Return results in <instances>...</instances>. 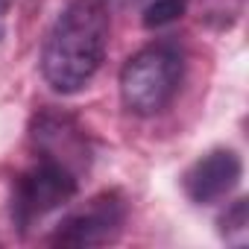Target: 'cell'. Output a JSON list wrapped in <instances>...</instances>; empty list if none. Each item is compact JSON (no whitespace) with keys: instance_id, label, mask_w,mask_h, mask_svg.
Wrapping results in <instances>:
<instances>
[{"instance_id":"1","label":"cell","mask_w":249,"mask_h":249,"mask_svg":"<svg viewBox=\"0 0 249 249\" xmlns=\"http://www.w3.org/2000/svg\"><path fill=\"white\" fill-rule=\"evenodd\" d=\"M111 18L106 0H68L56 15L44 47L41 76L56 94H79L97 76L108 47Z\"/></svg>"},{"instance_id":"2","label":"cell","mask_w":249,"mask_h":249,"mask_svg":"<svg viewBox=\"0 0 249 249\" xmlns=\"http://www.w3.org/2000/svg\"><path fill=\"white\" fill-rule=\"evenodd\" d=\"M185 79V56L173 41H153L120 68V103L129 114L153 117L164 111Z\"/></svg>"},{"instance_id":"3","label":"cell","mask_w":249,"mask_h":249,"mask_svg":"<svg viewBox=\"0 0 249 249\" xmlns=\"http://www.w3.org/2000/svg\"><path fill=\"white\" fill-rule=\"evenodd\" d=\"M79 191V176L71 173L68 167L36 159L24 173H18L12 185V199H9V214L18 231H30L41 220H47L53 211L65 208Z\"/></svg>"},{"instance_id":"4","label":"cell","mask_w":249,"mask_h":249,"mask_svg":"<svg viewBox=\"0 0 249 249\" xmlns=\"http://www.w3.org/2000/svg\"><path fill=\"white\" fill-rule=\"evenodd\" d=\"M129 205L120 191H103L82 208L62 217L50 234L53 246H106L114 243L126 226Z\"/></svg>"},{"instance_id":"5","label":"cell","mask_w":249,"mask_h":249,"mask_svg":"<svg viewBox=\"0 0 249 249\" xmlns=\"http://www.w3.org/2000/svg\"><path fill=\"white\" fill-rule=\"evenodd\" d=\"M30 141L36 150V159L56 161L68 167L71 173L82 176V170L91 167V141L88 132L76 123V117L62 111H38L30 123Z\"/></svg>"},{"instance_id":"6","label":"cell","mask_w":249,"mask_h":249,"mask_svg":"<svg viewBox=\"0 0 249 249\" xmlns=\"http://www.w3.org/2000/svg\"><path fill=\"white\" fill-rule=\"evenodd\" d=\"M243 176V161L234 150L217 147L205 156H199L182 176V188L191 202L196 205H211L226 199Z\"/></svg>"},{"instance_id":"7","label":"cell","mask_w":249,"mask_h":249,"mask_svg":"<svg viewBox=\"0 0 249 249\" xmlns=\"http://www.w3.org/2000/svg\"><path fill=\"white\" fill-rule=\"evenodd\" d=\"M191 6V0H153V3L144 9V27L147 30H161L176 24Z\"/></svg>"},{"instance_id":"8","label":"cell","mask_w":249,"mask_h":249,"mask_svg":"<svg viewBox=\"0 0 249 249\" xmlns=\"http://www.w3.org/2000/svg\"><path fill=\"white\" fill-rule=\"evenodd\" d=\"M246 231H249V208H246V199H237L220 217V234L229 243H243L246 240Z\"/></svg>"},{"instance_id":"9","label":"cell","mask_w":249,"mask_h":249,"mask_svg":"<svg viewBox=\"0 0 249 249\" xmlns=\"http://www.w3.org/2000/svg\"><path fill=\"white\" fill-rule=\"evenodd\" d=\"M9 3H12V0H0V12H6V9H9Z\"/></svg>"},{"instance_id":"10","label":"cell","mask_w":249,"mask_h":249,"mask_svg":"<svg viewBox=\"0 0 249 249\" xmlns=\"http://www.w3.org/2000/svg\"><path fill=\"white\" fill-rule=\"evenodd\" d=\"M0 44H3V30H0Z\"/></svg>"}]
</instances>
